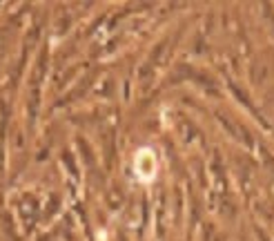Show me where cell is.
Wrapping results in <instances>:
<instances>
[{
	"instance_id": "cell-1",
	"label": "cell",
	"mask_w": 274,
	"mask_h": 241,
	"mask_svg": "<svg viewBox=\"0 0 274 241\" xmlns=\"http://www.w3.org/2000/svg\"><path fill=\"white\" fill-rule=\"evenodd\" d=\"M158 172V161L152 148H141L134 156V174L141 183H152Z\"/></svg>"
}]
</instances>
